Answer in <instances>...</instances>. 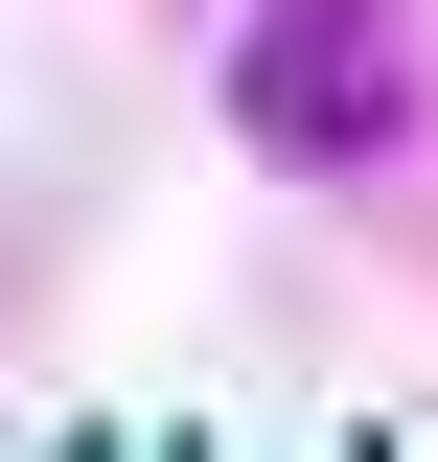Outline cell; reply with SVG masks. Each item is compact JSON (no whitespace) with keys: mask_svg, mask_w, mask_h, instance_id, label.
Segmentation results:
<instances>
[{"mask_svg":"<svg viewBox=\"0 0 438 462\" xmlns=\"http://www.w3.org/2000/svg\"><path fill=\"white\" fill-rule=\"evenodd\" d=\"M254 116L300 139V162H370L392 116H415V93H392V47H370V0H277V47H254Z\"/></svg>","mask_w":438,"mask_h":462,"instance_id":"1","label":"cell"}]
</instances>
